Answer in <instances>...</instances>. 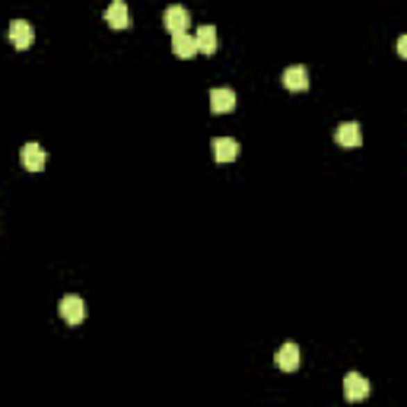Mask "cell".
Returning a JSON list of instances; mask_svg holds the SVG:
<instances>
[{
    "instance_id": "cell-1",
    "label": "cell",
    "mask_w": 407,
    "mask_h": 407,
    "mask_svg": "<svg viewBox=\"0 0 407 407\" xmlns=\"http://www.w3.org/2000/svg\"><path fill=\"white\" fill-rule=\"evenodd\" d=\"M10 42H13L16 51H29L32 42H35V29H32L29 19H13L10 23Z\"/></svg>"
},
{
    "instance_id": "cell-2",
    "label": "cell",
    "mask_w": 407,
    "mask_h": 407,
    "mask_svg": "<svg viewBox=\"0 0 407 407\" xmlns=\"http://www.w3.org/2000/svg\"><path fill=\"white\" fill-rule=\"evenodd\" d=\"M58 309H60V318L67 324H80L86 318V302L80 296H64Z\"/></svg>"
},
{
    "instance_id": "cell-3",
    "label": "cell",
    "mask_w": 407,
    "mask_h": 407,
    "mask_svg": "<svg viewBox=\"0 0 407 407\" xmlns=\"http://www.w3.org/2000/svg\"><path fill=\"white\" fill-rule=\"evenodd\" d=\"M344 394H347L350 404L366 401V398H369V382H366L360 372H347V379H344Z\"/></svg>"
},
{
    "instance_id": "cell-4",
    "label": "cell",
    "mask_w": 407,
    "mask_h": 407,
    "mask_svg": "<svg viewBox=\"0 0 407 407\" xmlns=\"http://www.w3.org/2000/svg\"><path fill=\"white\" fill-rule=\"evenodd\" d=\"M106 23L112 26V29H131V10L124 0H112V3H108Z\"/></svg>"
},
{
    "instance_id": "cell-5",
    "label": "cell",
    "mask_w": 407,
    "mask_h": 407,
    "mask_svg": "<svg viewBox=\"0 0 407 407\" xmlns=\"http://www.w3.org/2000/svg\"><path fill=\"white\" fill-rule=\"evenodd\" d=\"M210 150H213V159H217V163H235V159H239V140H233V137H217Z\"/></svg>"
},
{
    "instance_id": "cell-6",
    "label": "cell",
    "mask_w": 407,
    "mask_h": 407,
    "mask_svg": "<svg viewBox=\"0 0 407 407\" xmlns=\"http://www.w3.org/2000/svg\"><path fill=\"white\" fill-rule=\"evenodd\" d=\"M163 23H166V29L172 32H188V26H191V13L185 7H169L166 10V16H163Z\"/></svg>"
},
{
    "instance_id": "cell-7",
    "label": "cell",
    "mask_w": 407,
    "mask_h": 407,
    "mask_svg": "<svg viewBox=\"0 0 407 407\" xmlns=\"http://www.w3.org/2000/svg\"><path fill=\"white\" fill-rule=\"evenodd\" d=\"M334 140H338L340 147H360L363 144V128L356 124V121H344V124L334 131Z\"/></svg>"
},
{
    "instance_id": "cell-8",
    "label": "cell",
    "mask_w": 407,
    "mask_h": 407,
    "mask_svg": "<svg viewBox=\"0 0 407 407\" xmlns=\"http://www.w3.org/2000/svg\"><path fill=\"white\" fill-rule=\"evenodd\" d=\"M283 86L293 92H302V90H309V70L302 67V64H293V67L283 70Z\"/></svg>"
},
{
    "instance_id": "cell-9",
    "label": "cell",
    "mask_w": 407,
    "mask_h": 407,
    "mask_svg": "<svg viewBox=\"0 0 407 407\" xmlns=\"http://www.w3.org/2000/svg\"><path fill=\"white\" fill-rule=\"evenodd\" d=\"M274 363H277V369H283V372L299 369V347H296V344H283V347L274 354Z\"/></svg>"
},
{
    "instance_id": "cell-10",
    "label": "cell",
    "mask_w": 407,
    "mask_h": 407,
    "mask_svg": "<svg viewBox=\"0 0 407 407\" xmlns=\"http://www.w3.org/2000/svg\"><path fill=\"white\" fill-rule=\"evenodd\" d=\"M19 159H23V166L29 169V172H42V169H45V150L38 144H26L23 150H19Z\"/></svg>"
},
{
    "instance_id": "cell-11",
    "label": "cell",
    "mask_w": 407,
    "mask_h": 407,
    "mask_svg": "<svg viewBox=\"0 0 407 407\" xmlns=\"http://www.w3.org/2000/svg\"><path fill=\"white\" fill-rule=\"evenodd\" d=\"M210 108H213L217 115L233 112V108H235V92L226 90V86H217V90L210 92Z\"/></svg>"
},
{
    "instance_id": "cell-12",
    "label": "cell",
    "mask_w": 407,
    "mask_h": 407,
    "mask_svg": "<svg viewBox=\"0 0 407 407\" xmlns=\"http://www.w3.org/2000/svg\"><path fill=\"white\" fill-rule=\"evenodd\" d=\"M172 51L178 54L181 60L194 58V54H197V42H194V35H188V32H175V35H172Z\"/></svg>"
},
{
    "instance_id": "cell-13",
    "label": "cell",
    "mask_w": 407,
    "mask_h": 407,
    "mask_svg": "<svg viewBox=\"0 0 407 407\" xmlns=\"http://www.w3.org/2000/svg\"><path fill=\"white\" fill-rule=\"evenodd\" d=\"M194 42H197V51L213 54L217 51V29H213V26H201L197 35H194Z\"/></svg>"
},
{
    "instance_id": "cell-14",
    "label": "cell",
    "mask_w": 407,
    "mask_h": 407,
    "mask_svg": "<svg viewBox=\"0 0 407 407\" xmlns=\"http://www.w3.org/2000/svg\"><path fill=\"white\" fill-rule=\"evenodd\" d=\"M398 54H401V58H407V38L404 35L398 38Z\"/></svg>"
}]
</instances>
